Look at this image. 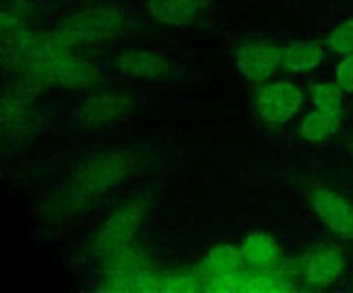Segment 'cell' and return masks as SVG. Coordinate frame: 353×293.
Wrapping results in <instances>:
<instances>
[{"instance_id": "obj_1", "label": "cell", "mask_w": 353, "mask_h": 293, "mask_svg": "<svg viewBox=\"0 0 353 293\" xmlns=\"http://www.w3.org/2000/svg\"><path fill=\"white\" fill-rule=\"evenodd\" d=\"M15 47L17 63L22 72L41 84L68 88H87L99 78V72L90 63L76 58L55 33L34 34L30 32H10Z\"/></svg>"}, {"instance_id": "obj_2", "label": "cell", "mask_w": 353, "mask_h": 293, "mask_svg": "<svg viewBox=\"0 0 353 293\" xmlns=\"http://www.w3.org/2000/svg\"><path fill=\"white\" fill-rule=\"evenodd\" d=\"M123 28V12L114 8H94L69 17L54 33L65 45L72 47L113 39Z\"/></svg>"}, {"instance_id": "obj_3", "label": "cell", "mask_w": 353, "mask_h": 293, "mask_svg": "<svg viewBox=\"0 0 353 293\" xmlns=\"http://www.w3.org/2000/svg\"><path fill=\"white\" fill-rule=\"evenodd\" d=\"M303 91L291 81H273L259 85L254 95L258 117L268 125L288 122L303 103Z\"/></svg>"}, {"instance_id": "obj_4", "label": "cell", "mask_w": 353, "mask_h": 293, "mask_svg": "<svg viewBox=\"0 0 353 293\" xmlns=\"http://www.w3.org/2000/svg\"><path fill=\"white\" fill-rule=\"evenodd\" d=\"M307 204L330 232L353 241V204L350 199L332 188L316 187L309 191Z\"/></svg>"}, {"instance_id": "obj_5", "label": "cell", "mask_w": 353, "mask_h": 293, "mask_svg": "<svg viewBox=\"0 0 353 293\" xmlns=\"http://www.w3.org/2000/svg\"><path fill=\"white\" fill-rule=\"evenodd\" d=\"M345 265V254L338 246L319 243L303 254L299 272L309 286L328 287L341 278Z\"/></svg>"}, {"instance_id": "obj_6", "label": "cell", "mask_w": 353, "mask_h": 293, "mask_svg": "<svg viewBox=\"0 0 353 293\" xmlns=\"http://www.w3.org/2000/svg\"><path fill=\"white\" fill-rule=\"evenodd\" d=\"M283 48L268 41H250L236 52V65L243 77L252 84H263L281 66Z\"/></svg>"}, {"instance_id": "obj_7", "label": "cell", "mask_w": 353, "mask_h": 293, "mask_svg": "<svg viewBox=\"0 0 353 293\" xmlns=\"http://www.w3.org/2000/svg\"><path fill=\"white\" fill-rule=\"evenodd\" d=\"M119 70L130 77L159 78L170 72V63L165 56L143 50H131L121 54L117 61Z\"/></svg>"}, {"instance_id": "obj_8", "label": "cell", "mask_w": 353, "mask_h": 293, "mask_svg": "<svg viewBox=\"0 0 353 293\" xmlns=\"http://www.w3.org/2000/svg\"><path fill=\"white\" fill-rule=\"evenodd\" d=\"M327 56V47L319 41H295L283 48L281 67L292 73H307Z\"/></svg>"}, {"instance_id": "obj_9", "label": "cell", "mask_w": 353, "mask_h": 293, "mask_svg": "<svg viewBox=\"0 0 353 293\" xmlns=\"http://www.w3.org/2000/svg\"><path fill=\"white\" fill-rule=\"evenodd\" d=\"M124 162L116 155L98 157L90 161L80 172V180L84 188L101 191L108 188L123 177Z\"/></svg>"}, {"instance_id": "obj_10", "label": "cell", "mask_w": 353, "mask_h": 293, "mask_svg": "<svg viewBox=\"0 0 353 293\" xmlns=\"http://www.w3.org/2000/svg\"><path fill=\"white\" fill-rule=\"evenodd\" d=\"M243 260L256 268H272L280 261V248L265 231L248 234L240 246Z\"/></svg>"}, {"instance_id": "obj_11", "label": "cell", "mask_w": 353, "mask_h": 293, "mask_svg": "<svg viewBox=\"0 0 353 293\" xmlns=\"http://www.w3.org/2000/svg\"><path fill=\"white\" fill-rule=\"evenodd\" d=\"M205 4L207 0H149L148 10L157 21L181 26L192 22Z\"/></svg>"}, {"instance_id": "obj_12", "label": "cell", "mask_w": 353, "mask_h": 293, "mask_svg": "<svg viewBox=\"0 0 353 293\" xmlns=\"http://www.w3.org/2000/svg\"><path fill=\"white\" fill-rule=\"evenodd\" d=\"M142 216L143 209L139 205L131 204L130 206L121 209L119 213L113 215V217H110L106 221L101 231L99 242L106 245H117L121 241L128 239V237L138 228Z\"/></svg>"}, {"instance_id": "obj_13", "label": "cell", "mask_w": 353, "mask_h": 293, "mask_svg": "<svg viewBox=\"0 0 353 293\" xmlns=\"http://www.w3.org/2000/svg\"><path fill=\"white\" fill-rule=\"evenodd\" d=\"M243 263L240 248L230 243L215 245L205 256L201 263L203 274L207 278L222 276L234 272Z\"/></svg>"}, {"instance_id": "obj_14", "label": "cell", "mask_w": 353, "mask_h": 293, "mask_svg": "<svg viewBox=\"0 0 353 293\" xmlns=\"http://www.w3.org/2000/svg\"><path fill=\"white\" fill-rule=\"evenodd\" d=\"M341 117L314 109L302 118L299 133L307 142H321L339 129Z\"/></svg>"}, {"instance_id": "obj_15", "label": "cell", "mask_w": 353, "mask_h": 293, "mask_svg": "<svg viewBox=\"0 0 353 293\" xmlns=\"http://www.w3.org/2000/svg\"><path fill=\"white\" fill-rule=\"evenodd\" d=\"M310 99L314 109L342 116L345 91L335 81H321L310 87Z\"/></svg>"}, {"instance_id": "obj_16", "label": "cell", "mask_w": 353, "mask_h": 293, "mask_svg": "<svg viewBox=\"0 0 353 293\" xmlns=\"http://www.w3.org/2000/svg\"><path fill=\"white\" fill-rule=\"evenodd\" d=\"M125 107L124 96L120 95H103L98 98L90 99L84 105V110L87 111V118H95V120H108L113 116L123 113Z\"/></svg>"}, {"instance_id": "obj_17", "label": "cell", "mask_w": 353, "mask_h": 293, "mask_svg": "<svg viewBox=\"0 0 353 293\" xmlns=\"http://www.w3.org/2000/svg\"><path fill=\"white\" fill-rule=\"evenodd\" d=\"M325 47L339 56L353 54V18L343 21L330 32Z\"/></svg>"}, {"instance_id": "obj_18", "label": "cell", "mask_w": 353, "mask_h": 293, "mask_svg": "<svg viewBox=\"0 0 353 293\" xmlns=\"http://www.w3.org/2000/svg\"><path fill=\"white\" fill-rule=\"evenodd\" d=\"M334 81L345 91V94L353 92V54L341 56L334 70Z\"/></svg>"}, {"instance_id": "obj_19", "label": "cell", "mask_w": 353, "mask_h": 293, "mask_svg": "<svg viewBox=\"0 0 353 293\" xmlns=\"http://www.w3.org/2000/svg\"><path fill=\"white\" fill-rule=\"evenodd\" d=\"M350 151H352V153H353V142H352V143H350Z\"/></svg>"}]
</instances>
